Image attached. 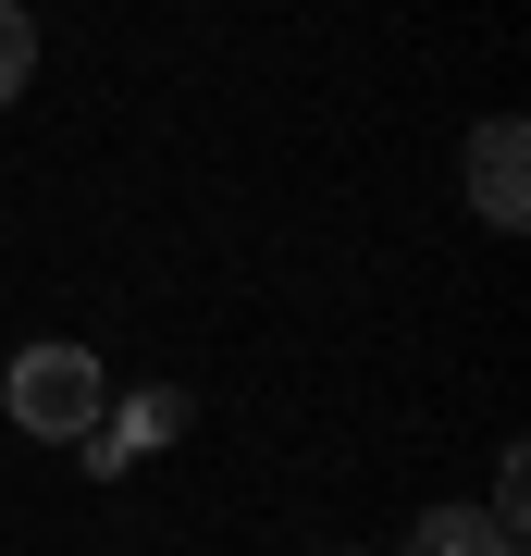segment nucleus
Wrapping results in <instances>:
<instances>
[{"instance_id":"5","label":"nucleus","mask_w":531,"mask_h":556,"mask_svg":"<svg viewBox=\"0 0 531 556\" xmlns=\"http://www.w3.org/2000/svg\"><path fill=\"white\" fill-rule=\"evenodd\" d=\"M25 87H38V13H25V0H0V112H13Z\"/></svg>"},{"instance_id":"2","label":"nucleus","mask_w":531,"mask_h":556,"mask_svg":"<svg viewBox=\"0 0 531 556\" xmlns=\"http://www.w3.org/2000/svg\"><path fill=\"white\" fill-rule=\"evenodd\" d=\"M457 161H470V211L494 223V236H519L531 223V137H519V112H482Z\"/></svg>"},{"instance_id":"1","label":"nucleus","mask_w":531,"mask_h":556,"mask_svg":"<svg viewBox=\"0 0 531 556\" xmlns=\"http://www.w3.org/2000/svg\"><path fill=\"white\" fill-rule=\"evenodd\" d=\"M0 408H13V433H38V445H87L99 433V408H112V371H99L87 346H13V371H0Z\"/></svg>"},{"instance_id":"4","label":"nucleus","mask_w":531,"mask_h":556,"mask_svg":"<svg viewBox=\"0 0 531 556\" xmlns=\"http://www.w3.org/2000/svg\"><path fill=\"white\" fill-rule=\"evenodd\" d=\"M395 556H519V532H507V519H482V507H420Z\"/></svg>"},{"instance_id":"3","label":"nucleus","mask_w":531,"mask_h":556,"mask_svg":"<svg viewBox=\"0 0 531 556\" xmlns=\"http://www.w3.org/2000/svg\"><path fill=\"white\" fill-rule=\"evenodd\" d=\"M174 433H186V396H174V383H137V396H112V408H99V433H87V470L112 482V470H137V457H161Z\"/></svg>"}]
</instances>
